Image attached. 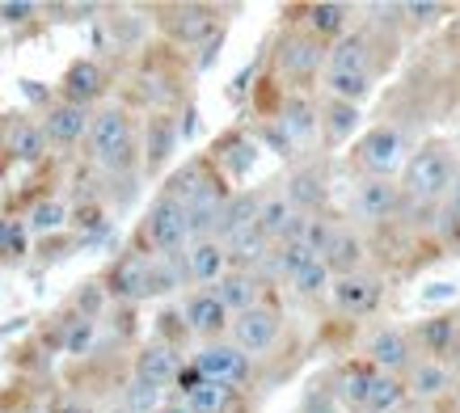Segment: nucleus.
Instances as JSON below:
<instances>
[{"instance_id": "nucleus-1", "label": "nucleus", "mask_w": 460, "mask_h": 413, "mask_svg": "<svg viewBox=\"0 0 460 413\" xmlns=\"http://www.w3.org/2000/svg\"><path fill=\"white\" fill-rule=\"evenodd\" d=\"M89 156L98 161L106 173H123V169L136 165V127H131V114L123 106H106L89 119Z\"/></svg>"}, {"instance_id": "nucleus-2", "label": "nucleus", "mask_w": 460, "mask_h": 413, "mask_svg": "<svg viewBox=\"0 0 460 413\" xmlns=\"http://www.w3.org/2000/svg\"><path fill=\"white\" fill-rule=\"evenodd\" d=\"M144 241L153 249V258H181V249L190 245L181 203H173L169 194H156L148 215H144Z\"/></svg>"}, {"instance_id": "nucleus-3", "label": "nucleus", "mask_w": 460, "mask_h": 413, "mask_svg": "<svg viewBox=\"0 0 460 413\" xmlns=\"http://www.w3.org/2000/svg\"><path fill=\"white\" fill-rule=\"evenodd\" d=\"M279 333H283V317L275 303H253L250 312H241V317L228 321V342L250 358L266 355L270 346L279 342Z\"/></svg>"}, {"instance_id": "nucleus-4", "label": "nucleus", "mask_w": 460, "mask_h": 413, "mask_svg": "<svg viewBox=\"0 0 460 413\" xmlns=\"http://www.w3.org/2000/svg\"><path fill=\"white\" fill-rule=\"evenodd\" d=\"M199 372V380H211V384H228V388H245L253 375V358L241 355L228 338H216V342H203V350L190 363Z\"/></svg>"}, {"instance_id": "nucleus-5", "label": "nucleus", "mask_w": 460, "mask_h": 413, "mask_svg": "<svg viewBox=\"0 0 460 413\" xmlns=\"http://www.w3.org/2000/svg\"><path fill=\"white\" fill-rule=\"evenodd\" d=\"M321 64H325V42H317L308 30L283 34L279 47H275V68H279V76H288L292 84H313Z\"/></svg>"}, {"instance_id": "nucleus-6", "label": "nucleus", "mask_w": 460, "mask_h": 413, "mask_svg": "<svg viewBox=\"0 0 460 413\" xmlns=\"http://www.w3.org/2000/svg\"><path fill=\"white\" fill-rule=\"evenodd\" d=\"M405 194L410 198H422V203H435L452 190V161H447L439 148L419 152L410 165H405Z\"/></svg>"}, {"instance_id": "nucleus-7", "label": "nucleus", "mask_w": 460, "mask_h": 413, "mask_svg": "<svg viewBox=\"0 0 460 413\" xmlns=\"http://www.w3.org/2000/svg\"><path fill=\"white\" fill-rule=\"evenodd\" d=\"M89 119H93V110H84V106H72L64 97L51 101L39 119L47 148H76V144L89 136Z\"/></svg>"}, {"instance_id": "nucleus-8", "label": "nucleus", "mask_w": 460, "mask_h": 413, "mask_svg": "<svg viewBox=\"0 0 460 413\" xmlns=\"http://www.w3.org/2000/svg\"><path fill=\"white\" fill-rule=\"evenodd\" d=\"M178 312H181V321H186V333H195V338H203V342L224 338V333H228V321H233L228 312H224V303L216 300L208 287L190 291Z\"/></svg>"}, {"instance_id": "nucleus-9", "label": "nucleus", "mask_w": 460, "mask_h": 413, "mask_svg": "<svg viewBox=\"0 0 460 413\" xmlns=\"http://www.w3.org/2000/svg\"><path fill=\"white\" fill-rule=\"evenodd\" d=\"M216 30L224 26L216 22V9H208V4H173L165 17V34L181 47H203Z\"/></svg>"}, {"instance_id": "nucleus-10", "label": "nucleus", "mask_w": 460, "mask_h": 413, "mask_svg": "<svg viewBox=\"0 0 460 413\" xmlns=\"http://www.w3.org/2000/svg\"><path fill=\"white\" fill-rule=\"evenodd\" d=\"M181 278L195 283V287H211L216 278L228 270V258H224V245L216 236H203V241H190L181 249Z\"/></svg>"}, {"instance_id": "nucleus-11", "label": "nucleus", "mask_w": 460, "mask_h": 413, "mask_svg": "<svg viewBox=\"0 0 460 413\" xmlns=\"http://www.w3.org/2000/svg\"><path fill=\"white\" fill-rule=\"evenodd\" d=\"M106 295L119 303L148 300V253H123L106 275Z\"/></svg>"}, {"instance_id": "nucleus-12", "label": "nucleus", "mask_w": 460, "mask_h": 413, "mask_svg": "<svg viewBox=\"0 0 460 413\" xmlns=\"http://www.w3.org/2000/svg\"><path fill=\"white\" fill-rule=\"evenodd\" d=\"M208 291L224 303L228 317H241V312H250L253 303H262V275H253V270H224Z\"/></svg>"}, {"instance_id": "nucleus-13", "label": "nucleus", "mask_w": 460, "mask_h": 413, "mask_svg": "<svg viewBox=\"0 0 460 413\" xmlns=\"http://www.w3.org/2000/svg\"><path fill=\"white\" fill-rule=\"evenodd\" d=\"M181 372V358H178V346L165 342V338H153V342L140 346V355H136V380L153 388H169L178 380Z\"/></svg>"}, {"instance_id": "nucleus-14", "label": "nucleus", "mask_w": 460, "mask_h": 413, "mask_svg": "<svg viewBox=\"0 0 460 413\" xmlns=\"http://www.w3.org/2000/svg\"><path fill=\"white\" fill-rule=\"evenodd\" d=\"M359 165L372 173V178H389L397 161H402V131L393 127H372L367 136L359 139Z\"/></svg>"}, {"instance_id": "nucleus-15", "label": "nucleus", "mask_w": 460, "mask_h": 413, "mask_svg": "<svg viewBox=\"0 0 460 413\" xmlns=\"http://www.w3.org/2000/svg\"><path fill=\"white\" fill-rule=\"evenodd\" d=\"M59 93H64V101H72V106H84V110H89V106L106 93V68H102L98 59H72L68 72H64Z\"/></svg>"}, {"instance_id": "nucleus-16", "label": "nucleus", "mask_w": 460, "mask_h": 413, "mask_svg": "<svg viewBox=\"0 0 460 413\" xmlns=\"http://www.w3.org/2000/svg\"><path fill=\"white\" fill-rule=\"evenodd\" d=\"M330 295H334L338 312H347V317H367L372 308L380 303V278L372 275H342L330 283Z\"/></svg>"}, {"instance_id": "nucleus-17", "label": "nucleus", "mask_w": 460, "mask_h": 413, "mask_svg": "<svg viewBox=\"0 0 460 413\" xmlns=\"http://www.w3.org/2000/svg\"><path fill=\"white\" fill-rule=\"evenodd\" d=\"M367 358H372V367L385 375H397V372H410L414 367V346L405 338L402 330H380L367 346Z\"/></svg>"}, {"instance_id": "nucleus-18", "label": "nucleus", "mask_w": 460, "mask_h": 413, "mask_svg": "<svg viewBox=\"0 0 460 413\" xmlns=\"http://www.w3.org/2000/svg\"><path fill=\"white\" fill-rule=\"evenodd\" d=\"M220 245H224V258H228V270H253V275L262 270V262L270 258V249H275L253 224L233 233L228 241H220Z\"/></svg>"}, {"instance_id": "nucleus-19", "label": "nucleus", "mask_w": 460, "mask_h": 413, "mask_svg": "<svg viewBox=\"0 0 460 413\" xmlns=\"http://www.w3.org/2000/svg\"><path fill=\"white\" fill-rule=\"evenodd\" d=\"M397 206H402V186H393L389 178H367L355 194V211L372 224L397 215Z\"/></svg>"}, {"instance_id": "nucleus-20", "label": "nucleus", "mask_w": 460, "mask_h": 413, "mask_svg": "<svg viewBox=\"0 0 460 413\" xmlns=\"http://www.w3.org/2000/svg\"><path fill=\"white\" fill-rule=\"evenodd\" d=\"M4 152L22 161V165H39L47 156V139H42V127L34 119H13L4 127Z\"/></svg>"}, {"instance_id": "nucleus-21", "label": "nucleus", "mask_w": 460, "mask_h": 413, "mask_svg": "<svg viewBox=\"0 0 460 413\" xmlns=\"http://www.w3.org/2000/svg\"><path fill=\"white\" fill-rule=\"evenodd\" d=\"M283 198H288V203H292V211H300V215H317V206L325 203V173H321L317 165L296 169L292 178H288Z\"/></svg>"}, {"instance_id": "nucleus-22", "label": "nucleus", "mask_w": 460, "mask_h": 413, "mask_svg": "<svg viewBox=\"0 0 460 413\" xmlns=\"http://www.w3.org/2000/svg\"><path fill=\"white\" fill-rule=\"evenodd\" d=\"M178 139H181L178 123H173L169 114H153V119H148V127H144V165H148V173H156V169L173 156Z\"/></svg>"}, {"instance_id": "nucleus-23", "label": "nucleus", "mask_w": 460, "mask_h": 413, "mask_svg": "<svg viewBox=\"0 0 460 413\" xmlns=\"http://www.w3.org/2000/svg\"><path fill=\"white\" fill-rule=\"evenodd\" d=\"M258 203H262V194L253 190H241V194H228L220 206V220H216V241H228L233 233H241V228H250L253 220H258Z\"/></svg>"}, {"instance_id": "nucleus-24", "label": "nucleus", "mask_w": 460, "mask_h": 413, "mask_svg": "<svg viewBox=\"0 0 460 413\" xmlns=\"http://www.w3.org/2000/svg\"><path fill=\"white\" fill-rule=\"evenodd\" d=\"M253 161H258V139L253 136L233 131V136H224L220 144H216V165H220L228 178H245L253 169Z\"/></svg>"}, {"instance_id": "nucleus-25", "label": "nucleus", "mask_w": 460, "mask_h": 413, "mask_svg": "<svg viewBox=\"0 0 460 413\" xmlns=\"http://www.w3.org/2000/svg\"><path fill=\"white\" fill-rule=\"evenodd\" d=\"M275 123L288 131V139H308L313 131H317V106H313V97L305 93H288L283 97V106H279V119Z\"/></svg>"}, {"instance_id": "nucleus-26", "label": "nucleus", "mask_w": 460, "mask_h": 413, "mask_svg": "<svg viewBox=\"0 0 460 413\" xmlns=\"http://www.w3.org/2000/svg\"><path fill=\"white\" fill-rule=\"evenodd\" d=\"M325 72H350V76H363L372 72V59H367V42L355 34H342L334 47H325Z\"/></svg>"}, {"instance_id": "nucleus-27", "label": "nucleus", "mask_w": 460, "mask_h": 413, "mask_svg": "<svg viewBox=\"0 0 460 413\" xmlns=\"http://www.w3.org/2000/svg\"><path fill=\"white\" fill-rule=\"evenodd\" d=\"M359 262H363V241L355 233H347V228H338L330 249H325V258H321V266L334 278H342V275H355Z\"/></svg>"}, {"instance_id": "nucleus-28", "label": "nucleus", "mask_w": 460, "mask_h": 413, "mask_svg": "<svg viewBox=\"0 0 460 413\" xmlns=\"http://www.w3.org/2000/svg\"><path fill=\"white\" fill-rule=\"evenodd\" d=\"M181 405H186L190 413H228L233 405H237V388L199 380L190 392H181Z\"/></svg>"}, {"instance_id": "nucleus-29", "label": "nucleus", "mask_w": 460, "mask_h": 413, "mask_svg": "<svg viewBox=\"0 0 460 413\" xmlns=\"http://www.w3.org/2000/svg\"><path fill=\"white\" fill-rule=\"evenodd\" d=\"M347 4H338V0H321V4H308V34L317 42L325 39H342V30H347Z\"/></svg>"}, {"instance_id": "nucleus-30", "label": "nucleus", "mask_w": 460, "mask_h": 413, "mask_svg": "<svg viewBox=\"0 0 460 413\" xmlns=\"http://www.w3.org/2000/svg\"><path fill=\"white\" fill-rule=\"evenodd\" d=\"M308 262H317V258H313V253H308V249L300 245V241H283V245L270 249V258L262 262V270H266V275L288 278V283H292V278L300 275V270H305Z\"/></svg>"}, {"instance_id": "nucleus-31", "label": "nucleus", "mask_w": 460, "mask_h": 413, "mask_svg": "<svg viewBox=\"0 0 460 413\" xmlns=\"http://www.w3.org/2000/svg\"><path fill=\"white\" fill-rule=\"evenodd\" d=\"M317 119H321V127H325V139H330V144H342V139H350L355 127H359V106L330 97V101L317 110Z\"/></svg>"}, {"instance_id": "nucleus-32", "label": "nucleus", "mask_w": 460, "mask_h": 413, "mask_svg": "<svg viewBox=\"0 0 460 413\" xmlns=\"http://www.w3.org/2000/svg\"><path fill=\"white\" fill-rule=\"evenodd\" d=\"M447 384H452V375H447L444 363L422 358V363L410 367V384H405V392H414V397H439Z\"/></svg>"}, {"instance_id": "nucleus-33", "label": "nucleus", "mask_w": 460, "mask_h": 413, "mask_svg": "<svg viewBox=\"0 0 460 413\" xmlns=\"http://www.w3.org/2000/svg\"><path fill=\"white\" fill-rule=\"evenodd\" d=\"M64 224H68V203L64 198H39L26 215V233L47 236V233H59Z\"/></svg>"}, {"instance_id": "nucleus-34", "label": "nucleus", "mask_w": 460, "mask_h": 413, "mask_svg": "<svg viewBox=\"0 0 460 413\" xmlns=\"http://www.w3.org/2000/svg\"><path fill=\"white\" fill-rule=\"evenodd\" d=\"M372 375H376V367H372V363H347V367H342V375H338V397L347 400V405H355V409H363L367 388H372Z\"/></svg>"}, {"instance_id": "nucleus-35", "label": "nucleus", "mask_w": 460, "mask_h": 413, "mask_svg": "<svg viewBox=\"0 0 460 413\" xmlns=\"http://www.w3.org/2000/svg\"><path fill=\"white\" fill-rule=\"evenodd\" d=\"M402 397H405V384H402V380H397V375L376 372V375H372V388H367L363 409H367V413H393L397 405H402Z\"/></svg>"}, {"instance_id": "nucleus-36", "label": "nucleus", "mask_w": 460, "mask_h": 413, "mask_svg": "<svg viewBox=\"0 0 460 413\" xmlns=\"http://www.w3.org/2000/svg\"><path fill=\"white\" fill-rule=\"evenodd\" d=\"M186 278H181V262L178 258H153L148 253V300L153 295H165V291L181 287Z\"/></svg>"}, {"instance_id": "nucleus-37", "label": "nucleus", "mask_w": 460, "mask_h": 413, "mask_svg": "<svg viewBox=\"0 0 460 413\" xmlns=\"http://www.w3.org/2000/svg\"><path fill=\"white\" fill-rule=\"evenodd\" d=\"M165 405V388H153V384H144V380H127V388H123V409H131V413H156Z\"/></svg>"}, {"instance_id": "nucleus-38", "label": "nucleus", "mask_w": 460, "mask_h": 413, "mask_svg": "<svg viewBox=\"0 0 460 413\" xmlns=\"http://www.w3.org/2000/svg\"><path fill=\"white\" fill-rule=\"evenodd\" d=\"M334 224L330 220H321V215H305V228H300V236H296V241H300V245L308 249V253H313V258H325V249H330V241H334Z\"/></svg>"}, {"instance_id": "nucleus-39", "label": "nucleus", "mask_w": 460, "mask_h": 413, "mask_svg": "<svg viewBox=\"0 0 460 413\" xmlns=\"http://www.w3.org/2000/svg\"><path fill=\"white\" fill-rule=\"evenodd\" d=\"M419 338H422V346H427L431 355H447V350H452V342H456V321H452V317L422 321Z\"/></svg>"}, {"instance_id": "nucleus-40", "label": "nucleus", "mask_w": 460, "mask_h": 413, "mask_svg": "<svg viewBox=\"0 0 460 413\" xmlns=\"http://www.w3.org/2000/svg\"><path fill=\"white\" fill-rule=\"evenodd\" d=\"M330 283H334V275H330L325 266L308 262L305 270L292 278V291H296V295H305V300H313V295H321V291H330Z\"/></svg>"}, {"instance_id": "nucleus-41", "label": "nucleus", "mask_w": 460, "mask_h": 413, "mask_svg": "<svg viewBox=\"0 0 460 413\" xmlns=\"http://www.w3.org/2000/svg\"><path fill=\"white\" fill-rule=\"evenodd\" d=\"M26 241H30V233L22 220H0V258H22Z\"/></svg>"}, {"instance_id": "nucleus-42", "label": "nucleus", "mask_w": 460, "mask_h": 413, "mask_svg": "<svg viewBox=\"0 0 460 413\" xmlns=\"http://www.w3.org/2000/svg\"><path fill=\"white\" fill-rule=\"evenodd\" d=\"M42 13V4L34 0H0V26H26Z\"/></svg>"}, {"instance_id": "nucleus-43", "label": "nucleus", "mask_w": 460, "mask_h": 413, "mask_svg": "<svg viewBox=\"0 0 460 413\" xmlns=\"http://www.w3.org/2000/svg\"><path fill=\"white\" fill-rule=\"evenodd\" d=\"M89 346H93V321H89V317H72L68 333H64V350H68V355H84Z\"/></svg>"}, {"instance_id": "nucleus-44", "label": "nucleus", "mask_w": 460, "mask_h": 413, "mask_svg": "<svg viewBox=\"0 0 460 413\" xmlns=\"http://www.w3.org/2000/svg\"><path fill=\"white\" fill-rule=\"evenodd\" d=\"M405 13L414 17L419 26H431L435 17L444 13V4H435V0H414V4H405Z\"/></svg>"}, {"instance_id": "nucleus-45", "label": "nucleus", "mask_w": 460, "mask_h": 413, "mask_svg": "<svg viewBox=\"0 0 460 413\" xmlns=\"http://www.w3.org/2000/svg\"><path fill=\"white\" fill-rule=\"evenodd\" d=\"M258 136H262L266 144H270V148L279 152V156H288V152H292V139H288V131H283L279 123H266L262 131H258Z\"/></svg>"}, {"instance_id": "nucleus-46", "label": "nucleus", "mask_w": 460, "mask_h": 413, "mask_svg": "<svg viewBox=\"0 0 460 413\" xmlns=\"http://www.w3.org/2000/svg\"><path fill=\"white\" fill-rule=\"evenodd\" d=\"M220 42H224V30H216L203 47H199V68H211L216 64V51H220Z\"/></svg>"}, {"instance_id": "nucleus-47", "label": "nucleus", "mask_w": 460, "mask_h": 413, "mask_svg": "<svg viewBox=\"0 0 460 413\" xmlns=\"http://www.w3.org/2000/svg\"><path fill=\"white\" fill-rule=\"evenodd\" d=\"M51 413H93L84 400H59V405H51Z\"/></svg>"}, {"instance_id": "nucleus-48", "label": "nucleus", "mask_w": 460, "mask_h": 413, "mask_svg": "<svg viewBox=\"0 0 460 413\" xmlns=\"http://www.w3.org/2000/svg\"><path fill=\"white\" fill-rule=\"evenodd\" d=\"M452 220H460V169H452Z\"/></svg>"}, {"instance_id": "nucleus-49", "label": "nucleus", "mask_w": 460, "mask_h": 413, "mask_svg": "<svg viewBox=\"0 0 460 413\" xmlns=\"http://www.w3.org/2000/svg\"><path fill=\"white\" fill-rule=\"evenodd\" d=\"M17 413H51V405H42V400H26Z\"/></svg>"}, {"instance_id": "nucleus-50", "label": "nucleus", "mask_w": 460, "mask_h": 413, "mask_svg": "<svg viewBox=\"0 0 460 413\" xmlns=\"http://www.w3.org/2000/svg\"><path fill=\"white\" fill-rule=\"evenodd\" d=\"M156 413H190V409H186V405H181V397H178V400H165Z\"/></svg>"}, {"instance_id": "nucleus-51", "label": "nucleus", "mask_w": 460, "mask_h": 413, "mask_svg": "<svg viewBox=\"0 0 460 413\" xmlns=\"http://www.w3.org/2000/svg\"><path fill=\"white\" fill-rule=\"evenodd\" d=\"M111 413H131V409H123V405H114V409Z\"/></svg>"}, {"instance_id": "nucleus-52", "label": "nucleus", "mask_w": 460, "mask_h": 413, "mask_svg": "<svg viewBox=\"0 0 460 413\" xmlns=\"http://www.w3.org/2000/svg\"><path fill=\"white\" fill-rule=\"evenodd\" d=\"M456 363H460V350H456Z\"/></svg>"}, {"instance_id": "nucleus-53", "label": "nucleus", "mask_w": 460, "mask_h": 413, "mask_svg": "<svg viewBox=\"0 0 460 413\" xmlns=\"http://www.w3.org/2000/svg\"><path fill=\"white\" fill-rule=\"evenodd\" d=\"M0 413H4V409H0Z\"/></svg>"}]
</instances>
